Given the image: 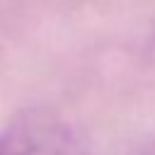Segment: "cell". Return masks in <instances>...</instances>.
Wrapping results in <instances>:
<instances>
[{
  "instance_id": "1",
  "label": "cell",
  "mask_w": 155,
  "mask_h": 155,
  "mask_svg": "<svg viewBox=\"0 0 155 155\" xmlns=\"http://www.w3.org/2000/svg\"><path fill=\"white\" fill-rule=\"evenodd\" d=\"M0 155H85V145L61 119L31 111L0 131Z\"/></svg>"
}]
</instances>
